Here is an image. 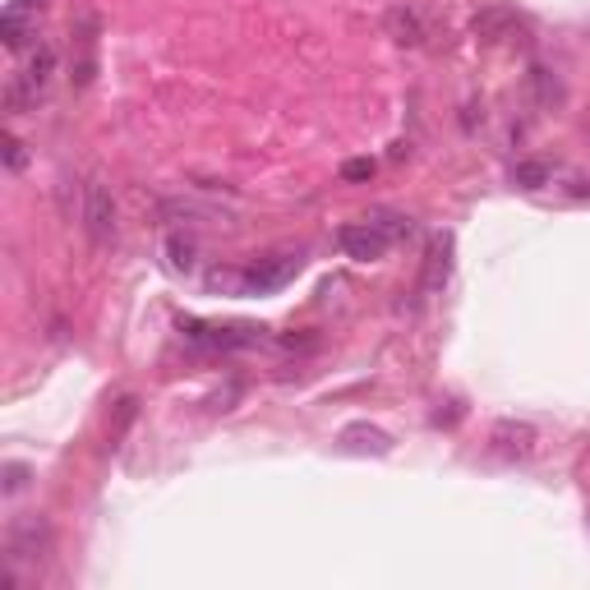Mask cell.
Wrapping results in <instances>:
<instances>
[{"instance_id":"8992f818","label":"cell","mask_w":590,"mask_h":590,"mask_svg":"<svg viewBox=\"0 0 590 590\" xmlns=\"http://www.w3.org/2000/svg\"><path fill=\"white\" fill-rule=\"evenodd\" d=\"M157 218L171 226H199V222H231V212L218 204H204V199H162Z\"/></svg>"},{"instance_id":"4fadbf2b","label":"cell","mask_w":590,"mask_h":590,"mask_svg":"<svg viewBox=\"0 0 590 590\" xmlns=\"http://www.w3.org/2000/svg\"><path fill=\"white\" fill-rule=\"evenodd\" d=\"M494 447L499 452H513V457H526V452L536 447V429H530L526 420H503L494 429Z\"/></svg>"},{"instance_id":"277c9868","label":"cell","mask_w":590,"mask_h":590,"mask_svg":"<svg viewBox=\"0 0 590 590\" xmlns=\"http://www.w3.org/2000/svg\"><path fill=\"white\" fill-rule=\"evenodd\" d=\"M295 272H300V254H278V259H259V263L241 268V295H268V291L286 286Z\"/></svg>"},{"instance_id":"e0dca14e","label":"cell","mask_w":590,"mask_h":590,"mask_svg":"<svg viewBox=\"0 0 590 590\" xmlns=\"http://www.w3.org/2000/svg\"><path fill=\"white\" fill-rule=\"evenodd\" d=\"M28 476H33V470H28V466H19V462H10V466H5V499H14V494H24V489H28Z\"/></svg>"},{"instance_id":"9c48e42d","label":"cell","mask_w":590,"mask_h":590,"mask_svg":"<svg viewBox=\"0 0 590 590\" xmlns=\"http://www.w3.org/2000/svg\"><path fill=\"white\" fill-rule=\"evenodd\" d=\"M33 37H37V14L19 10V5H5V14H0V42H5L10 51H24Z\"/></svg>"},{"instance_id":"7c38bea8","label":"cell","mask_w":590,"mask_h":590,"mask_svg":"<svg viewBox=\"0 0 590 590\" xmlns=\"http://www.w3.org/2000/svg\"><path fill=\"white\" fill-rule=\"evenodd\" d=\"M452 272V235H434V245H429V263H425V291H439Z\"/></svg>"},{"instance_id":"ffe728a7","label":"cell","mask_w":590,"mask_h":590,"mask_svg":"<svg viewBox=\"0 0 590 590\" xmlns=\"http://www.w3.org/2000/svg\"><path fill=\"white\" fill-rule=\"evenodd\" d=\"M24 162H28V152H24V144H19L14 134H10V139H5V167H10V171H24Z\"/></svg>"},{"instance_id":"7a4b0ae2","label":"cell","mask_w":590,"mask_h":590,"mask_svg":"<svg viewBox=\"0 0 590 590\" xmlns=\"http://www.w3.org/2000/svg\"><path fill=\"white\" fill-rule=\"evenodd\" d=\"M78 226L93 245L115 241V199L102 181H84V199H78Z\"/></svg>"},{"instance_id":"8fae6325","label":"cell","mask_w":590,"mask_h":590,"mask_svg":"<svg viewBox=\"0 0 590 590\" xmlns=\"http://www.w3.org/2000/svg\"><path fill=\"white\" fill-rule=\"evenodd\" d=\"M337 443H342V452H373V457H388L392 452V439L373 425H346Z\"/></svg>"},{"instance_id":"9a60e30c","label":"cell","mask_w":590,"mask_h":590,"mask_svg":"<svg viewBox=\"0 0 590 590\" xmlns=\"http://www.w3.org/2000/svg\"><path fill=\"white\" fill-rule=\"evenodd\" d=\"M530 93H536L540 107H558L563 102V84H558V74L549 65H530Z\"/></svg>"},{"instance_id":"6da1fadb","label":"cell","mask_w":590,"mask_h":590,"mask_svg":"<svg viewBox=\"0 0 590 590\" xmlns=\"http://www.w3.org/2000/svg\"><path fill=\"white\" fill-rule=\"evenodd\" d=\"M51 74H56V51H51V47H37L33 61H28L24 70L10 74V84H5V111H10V115L37 111V102H42V93H47V84H51Z\"/></svg>"},{"instance_id":"52a82bcc","label":"cell","mask_w":590,"mask_h":590,"mask_svg":"<svg viewBox=\"0 0 590 590\" xmlns=\"http://www.w3.org/2000/svg\"><path fill=\"white\" fill-rule=\"evenodd\" d=\"M47 540H51V526H47V517H19L14 526H10V558H42L37 549H47Z\"/></svg>"},{"instance_id":"5b68a950","label":"cell","mask_w":590,"mask_h":590,"mask_svg":"<svg viewBox=\"0 0 590 590\" xmlns=\"http://www.w3.org/2000/svg\"><path fill=\"white\" fill-rule=\"evenodd\" d=\"M337 245H342L346 259H356V263H379L383 254L392 249L388 235H383L379 226H369L365 218H360V222H346V226L337 231Z\"/></svg>"},{"instance_id":"3957f363","label":"cell","mask_w":590,"mask_h":590,"mask_svg":"<svg viewBox=\"0 0 590 590\" xmlns=\"http://www.w3.org/2000/svg\"><path fill=\"white\" fill-rule=\"evenodd\" d=\"M181 332L194 351H212V356H226V351H249L263 337L254 328H218V323H199V319H181Z\"/></svg>"},{"instance_id":"5bb4252c","label":"cell","mask_w":590,"mask_h":590,"mask_svg":"<svg viewBox=\"0 0 590 590\" xmlns=\"http://www.w3.org/2000/svg\"><path fill=\"white\" fill-rule=\"evenodd\" d=\"M365 222H369V226H379L392 245L406 241V235H416V222H410L406 212H397V208H369V212H365Z\"/></svg>"},{"instance_id":"ba28073f","label":"cell","mask_w":590,"mask_h":590,"mask_svg":"<svg viewBox=\"0 0 590 590\" xmlns=\"http://www.w3.org/2000/svg\"><path fill=\"white\" fill-rule=\"evenodd\" d=\"M383 28H388V37L397 47H425V37H429V28H425V19H420L416 5H392L383 14Z\"/></svg>"},{"instance_id":"d6986e66","label":"cell","mask_w":590,"mask_h":590,"mask_svg":"<svg viewBox=\"0 0 590 590\" xmlns=\"http://www.w3.org/2000/svg\"><path fill=\"white\" fill-rule=\"evenodd\" d=\"M369 175H373V162H369V157H356V162H346V167H342V181H369Z\"/></svg>"},{"instance_id":"2e32d148","label":"cell","mask_w":590,"mask_h":590,"mask_svg":"<svg viewBox=\"0 0 590 590\" xmlns=\"http://www.w3.org/2000/svg\"><path fill=\"white\" fill-rule=\"evenodd\" d=\"M167 254H171L175 272H194V263H199V259H194L199 249H194V241H185V235H167Z\"/></svg>"},{"instance_id":"ac0fdd59","label":"cell","mask_w":590,"mask_h":590,"mask_svg":"<svg viewBox=\"0 0 590 590\" xmlns=\"http://www.w3.org/2000/svg\"><path fill=\"white\" fill-rule=\"evenodd\" d=\"M544 181H549V167H544V162H521V167H517V185L536 189V185H544Z\"/></svg>"},{"instance_id":"30bf717a","label":"cell","mask_w":590,"mask_h":590,"mask_svg":"<svg viewBox=\"0 0 590 590\" xmlns=\"http://www.w3.org/2000/svg\"><path fill=\"white\" fill-rule=\"evenodd\" d=\"M513 28H517V14L503 5H489L470 19V33H476L480 42H503V37H513Z\"/></svg>"}]
</instances>
